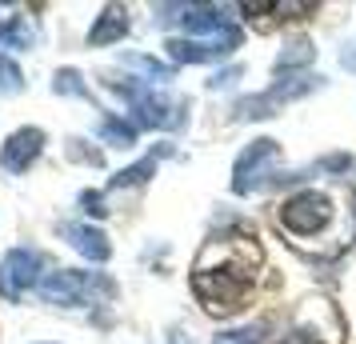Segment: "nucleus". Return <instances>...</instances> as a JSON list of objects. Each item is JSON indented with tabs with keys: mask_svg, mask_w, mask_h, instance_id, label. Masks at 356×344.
I'll list each match as a JSON object with an SVG mask.
<instances>
[{
	"mask_svg": "<svg viewBox=\"0 0 356 344\" xmlns=\"http://www.w3.org/2000/svg\"><path fill=\"white\" fill-rule=\"evenodd\" d=\"M116 97H124L132 104V116H136V124H145V129H184V120H188V100H177V97H164L156 88H148L140 81H108Z\"/></svg>",
	"mask_w": 356,
	"mask_h": 344,
	"instance_id": "f257e3e1",
	"label": "nucleus"
},
{
	"mask_svg": "<svg viewBox=\"0 0 356 344\" xmlns=\"http://www.w3.org/2000/svg\"><path fill=\"white\" fill-rule=\"evenodd\" d=\"M40 296L49 304H84V300H97V296H113V280L108 277H92V272H76V268H60L40 277Z\"/></svg>",
	"mask_w": 356,
	"mask_h": 344,
	"instance_id": "f03ea898",
	"label": "nucleus"
},
{
	"mask_svg": "<svg viewBox=\"0 0 356 344\" xmlns=\"http://www.w3.org/2000/svg\"><path fill=\"white\" fill-rule=\"evenodd\" d=\"M328 216H332V200L324 197V193H316V188H308V193H296V197L284 200L280 224L300 232V236H312V232H321L328 224Z\"/></svg>",
	"mask_w": 356,
	"mask_h": 344,
	"instance_id": "7ed1b4c3",
	"label": "nucleus"
},
{
	"mask_svg": "<svg viewBox=\"0 0 356 344\" xmlns=\"http://www.w3.org/2000/svg\"><path fill=\"white\" fill-rule=\"evenodd\" d=\"M164 49L172 56V65H209V60H220V56H228L232 49H241V28L232 24V28L220 33L216 40H184V36H172Z\"/></svg>",
	"mask_w": 356,
	"mask_h": 344,
	"instance_id": "20e7f679",
	"label": "nucleus"
},
{
	"mask_svg": "<svg viewBox=\"0 0 356 344\" xmlns=\"http://www.w3.org/2000/svg\"><path fill=\"white\" fill-rule=\"evenodd\" d=\"M276 161H280V145H276V140H268V136L252 140V145L236 156V168H232V188H236L241 197H244V193H252V188H260V184H264V168L276 164Z\"/></svg>",
	"mask_w": 356,
	"mask_h": 344,
	"instance_id": "39448f33",
	"label": "nucleus"
},
{
	"mask_svg": "<svg viewBox=\"0 0 356 344\" xmlns=\"http://www.w3.org/2000/svg\"><path fill=\"white\" fill-rule=\"evenodd\" d=\"M33 284H40V256H36L33 248H13L0 261V293L8 296V300H17Z\"/></svg>",
	"mask_w": 356,
	"mask_h": 344,
	"instance_id": "423d86ee",
	"label": "nucleus"
},
{
	"mask_svg": "<svg viewBox=\"0 0 356 344\" xmlns=\"http://www.w3.org/2000/svg\"><path fill=\"white\" fill-rule=\"evenodd\" d=\"M40 148H44V132L40 129L13 132L8 145L0 148V164H4V172H29V164L40 156Z\"/></svg>",
	"mask_w": 356,
	"mask_h": 344,
	"instance_id": "0eeeda50",
	"label": "nucleus"
},
{
	"mask_svg": "<svg viewBox=\"0 0 356 344\" xmlns=\"http://www.w3.org/2000/svg\"><path fill=\"white\" fill-rule=\"evenodd\" d=\"M177 20L184 24V33H188V36L212 33V40L232 28V17H225V8H216V4H180V17Z\"/></svg>",
	"mask_w": 356,
	"mask_h": 344,
	"instance_id": "6e6552de",
	"label": "nucleus"
},
{
	"mask_svg": "<svg viewBox=\"0 0 356 344\" xmlns=\"http://www.w3.org/2000/svg\"><path fill=\"white\" fill-rule=\"evenodd\" d=\"M65 236L68 245L76 248L81 256H88V261L104 264L108 256H113V245H108V236L100 229H92V224H65Z\"/></svg>",
	"mask_w": 356,
	"mask_h": 344,
	"instance_id": "1a4fd4ad",
	"label": "nucleus"
},
{
	"mask_svg": "<svg viewBox=\"0 0 356 344\" xmlns=\"http://www.w3.org/2000/svg\"><path fill=\"white\" fill-rule=\"evenodd\" d=\"M124 33H129V13L124 8H104V17L92 24V33H88V44H97V49H104V44H113V40H124Z\"/></svg>",
	"mask_w": 356,
	"mask_h": 344,
	"instance_id": "9d476101",
	"label": "nucleus"
},
{
	"mask_svg": "<svg viewBox=\"0 0 356 344\" xmlns=\"http://www.w3.org/2000/svg\"><path fill=\"white\" fill-rule=\"evenodd\" d=\"M33 44H36V24L29 17L0 20V49H33Z\"/></svg>",
	"mask_w": 356,
	"mask_h": 344,
	"instance_id": "9b49d317",
	"label": "nucleus"
},
{
	"mask_svg": "<svg viewBox=\"0 0 356 344\" xmlns=\"http://www.w3.org/2000/svg\"><path fill=\"white\" fill-rule=\"evenodd\" d=\"M97 136L108 140V145H116V148H132L136 145V124H129V120H120V116H113V113H104L97 120Z\"/></svg>",
	"mask_w": 356,
	"mask_h": 344,
	"instance_id": "f8f14e48",
	"label": "nucleus"
},
{
	"mask_svg": "<svg viewBox=\"0 0 356 344\" xmlns=\"http://www.w3.org/2000/svg\"><path fill=\"white\" fill-rule=\"evenodd\" d=\"M120 65L145 72L148 81H156V84L172 81V65H164V60H156V56H145V52H124V56H120Z\"/></svg>",
	"mask_w": 356,
	"mask_h": 344,
	"instance_id": "ddd939ff",
	"label": "nucleus"
},
{
	"mask_svg": "<svg viewBox=\"0 0 356 344\" xmlns=\"http://www.w3.org/2000/svg\"><path fill=\"white\" fill-rule=\"evenodd\" d=\"M152 172H156V156H148V161L132 164V168H120V172H116L108 184H113V188H136V184H145Z\"/></svg>",
	"mask_w": 356,
	"mask_h": 344,
	"instance_id": "4468645a",
	"label": "nucleus"
},
{
	"mask_svg": "<svg viewBox=\"0 0 356 344\" xmlns=\"http://www.w3.org/2000/svg\"><path fill=\"white\" fill-rule=\"evenodd\" d=\"M312 56H316V49H312L308 40H292V44H284V52L276 56V68H280V72H292V68L308 65Z\"/></svg>",
	"mask_w": 356,
	"mask_h": 344,
	"instance_id": "2eb2a0df",
	"label": "nucleus"
},
{
	"mask_svg": "<svg viewBox=\"0 0 356 344\" xmlns=\"http://www.w3.org/2000/svg\"><path fill=\"white\" fill-rule=\"evenodd\" d=\"M20 88H24V72H20V65L13 60V56L0 52V97H13V92H20Z\"/></svg>",
	"mask_w": 356,
	"mask_h": 344,
	"instance_id": "dca6fc26",
	"label": "nucleus"
},
{
	"mask_svg": "<svg viewBox=\"0 0 356 344\" xmlns=\"http://www.w3.org/2000/svg\"><path fill=\"white\" fill-rule=\"evenodd\" d=\"M52 92H56V97H88V88L81 84V72H76V68H65V72H56V81H52Z\"/></svg>",
	"mask_w": 356,
	"mask_h": 344,
	"instance_id": "f3484780",
	"label": "nucleus"
},
{
	"mask_svg": "<svg viewBox=\"0 0 356 344\" xmlns=\"http://www.w3.org/2000/svg\"><path fill=\"white\" fill-rule=\"evenodd\" d=\"M212 344H260V328H236V332H220Z\"/></svg>",
	"mask_w": 356,
	"mask_h": 344,
	"instance_id": "a211bd4d",
	"label": "nucleus"
},
{
	"mask_svg": "<svg viewBox=\"0 0 356 344\" xmlns=\"http://www.w3.org/2000/svg\"><path fill=\"white\" fill-rule=\"evenodd\" d=\"M241 76H244V68H241V65H232V68H225V72H216V76L209 81V88H212V92H220V88H232V84L241 81Z\"/></svg>",
	"mask_w": 356,
	"mask_h": 344,
	"instance_id": "6ab92c4d",
	"label": "nucleus"
},
{
	"mask_svg": "<svg viewBox=\"0 0 356 344\" xmlns=\"http://www.w3.org/2000/svg\"><path fill=\"white\" fill-rule=\"evenodd\" d=\"M81 204H84V213H88V216H104V213H108L100 193H81Z\"/></svg>",
	"mask_w": 356,
	"mask_h": 344,
	"instance_id": "aec40b11",
	"label": "nucleus"
},
{
	"mask_svg": "<svg viewBox=\"0 0 356 344\" xmlns=\"http://www.w3.org/2000/svg\"><path fill=\"white\" fill-rule=\"evenodd\" d=\"M340 65L348 68V72H356V40H348V44H344V52H340Z\"/></svg>",
	"mask_w": 356,
	"mask_h": 344,
	"instance_id": "412c9836",
	"label": "nucleus"
}]
</instances>
